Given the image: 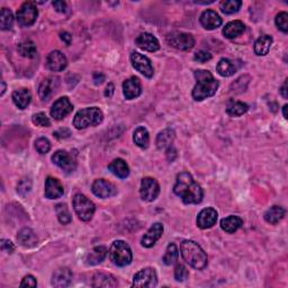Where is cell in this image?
<instances>
[{"label": "cell", "instance_id": "20", "mask_svg": "<svg viewBox=\"0 0 288 288\" xmlns=\"http://www.w3.org/2000/svg\"><path fill=\"white\" fill-rule=\"evenodd\" d=\"M123 94H124V97H125L127 100L135 99V98L141 96L142 87H141L140 80L137 79L136 77H131L130 79L124 81Z\"/></svg>", "mask_w": 288, "mask_h": 288}, {"label": "cell", "instance_id": "10", "mask_svg": "<svg viewBox=\"0 0 288 288\" xmlns=\"http://www.w3.org/2000/svg\"><path fill=\"white\" fill-rule=\"evenodd\" d=\"M141 198L145 201H153L158 198L160 194V186L154 178L145 177L141 182L140 189Z\"/></svg>", "mask_w": 288, "mask_h": 288}, {"label": "cell", "instance_id": "30", "mask_svg": "<svg viewBox=\"0 0 288 288\" xmlns=\"http://www.w3.org/2000/svg\"><path fill=\"white\" fill-rule=\"evenodd\" d=\"M107 256V248L104 246L95 247L86 257V264L88 266H95L104 261Z\"/></svg>", "mask_w": 288, "mask_h": 288}, {"label": "cell", "instance_id": "28", "mask_svg": "<svg viewBox=\"0 0 288 288\" xmlns=\"http://www.w3.org/2000/svg\"><path fill=\"white\" fill-rule=\"evenodd\" d=\"M176 137V133L173 128H166L162 132L159 133L157 137V148L159 150H167L173 145V142Z\"/></svg>", "mask_w": 288, "mask_h": 288}, {"label": "cell", "instance_id": "19", "mask_svg": "<svg viewBox=\"0 0 288 288\" xmlns=\"http://www.w3.org/2000/svg\"><path fill=\"white\" fill-rule=\"evenodd\" d=\"M163 233V225L161 223H154V224L150 227L147 233L143 235L141 239V244L144 248H152L159 239L161 238Z\"/></svg>", "mask_w": 288, "mask_h": 288}, {"label": "cell", "instance_id": "27", "mask_svg": "<svg viewBox=\"0 0 288 288\" xmlns=\"http://www.w3.org/2000/svg\"><path fill=\"white\" fill-rule=\"evenodd\" d=\"M32 100V95L29 93V90L26 88H21L18 90H15L12 93V101L14 104L18 107L19 109L27 108L29 102Z\"/></svg>", "mask_w": 288, "mask_h": 288}, {"label": "cell", "instance_id": "45", "mask_svg": "<svg viewBox=\"0 0 288 288\" xmlns=\"http://www.w3.org/2000/svg\"><path fill=\"white\" fill-rule=\"evenodd\" d=\"M31 189H32L31 179L24 178L18 183V186H17V192H18L20 196H25L31 192Z\"/></svg>", "mask_w": 288, "mask_h": 288}, {"label": "cell", "instance_id": "35", "mask_svg": "<svg viewBox=\"0 0 288 288\" xmlns=\"http://www.w3.org/2000/svg\"><path fill=\"white\" fill-rule=\"evenodd\" d=\"M249 109L247 104H244L242 101H236V100H230L226 105V113L233 117H238L246 114Z\"/></svg>", "mask_w": 288, "mask_h": 288}, {"label": "cell", "instance_id": "55", "mask_svg": "<svg viewBox=\"0 0 288 288\" xmlns=\"http://www.w3.org/2000/svg\"><path fill=\"white\" fill-rule=\"evenodd\" d=\"M281 94H282V96L286 99L287 98V80H285V83H284V85L282 86Z\"/></svg>", "mask_w": 288, "mask_h": 288}, {"label": "cell", "instance_id": "52", "mask_svg": "<svg viewBox=\"0 0 288 288\" xmlns=\"http://www.w3.org/2000/svg\"><path fill=\"white\" fill-rule=\"evenodd\" d=\"M93 78L95 81V85H101L105 81V76L102 75L101 72H95Z\"/></svg>", "mask_w": 288, "mask_h": 288}, {"label": "cell", "instance_id": "56", "mask_svg": "<svg viewBox=\"0 0 288 288\" xmlns=\"http://www.w3.org/2000/svg\"><path fill=\"white\" fill-rule=\"evenodd\" d=\"M287 107H288L287 105H285V106L283 107V115H284V118H286V119L288 118L287 117Z\"/></svg>", "mask_w": 288, "mask_h": 288}, {"label": "cell", "instance_id": "15", "mask_svg": "<svg viewBox=\"0 0 288 288\" xmlns=\"http://www.w3.org/2000/svg\"><path fill=\"white\" fill-rule=\"evenodd\" d=\"M217 216L218 214L216 209H214L213 207L201 209L198 216H197V225H198V227L201 230L210 229V227H213L216 224Z\"/></svg>", "mask_w": 288, "mask_h": 288}, {"label": "cell", "instance_id": "44", "mask_svg": "<svg viewBox=\"0 0 288 288\" xmlns=\"http://www.w3.org/2000/svg\"><path fill=\"white\" fill-rule=\"evenodd\" d=\"M33 123L35 124L36 126H41V127H49L51 125V122L47 116L44 113H37L34 114L32 117Z\"/></svg>", "mask_w": 288, "mask_h": 288}, {"label": "cell", "instance_id": "53", "mask_svg": "<svg viewBox=\"0 0 288 288\" xmlns=\"http://www.w3.org/2000/svg\"><path fill=\"white\" fill-rule=\"evenodd\" d=\"M60 37H61V40L66 43L67 45H70L71 42H72V35L70 33L68 32H61L60 33Z\"/></svg>", "mask_w": 288, "mask_h": 288}, {"label": "cell", "instance_id": "21", "mask_svg": "<svg viewBox=\"0 0 288 288\" xmlns=\"http://www.w3.org/2000/svg\"><path fill=\"white\" fill-rule=\"evenodd\" d=\"M45 197L49 199H58L64 194V189L61 183L57 178L47 177L45 180Z\"/></svg>", "mask_w": 288, "mask_h": 288}, {"label": "cell", "instance_id": "18", "mask_svg": "<svg viewBox=\"0 0 288 288\" xmlns=\"http://www.w3.org/2000/svg\"><path fill=\"white\" fill-rule=\"evenodd\" d=\"M199 21L201 26L205 29H207V31H213V29H216L222 25L221 16L212 9L205 10L203 14L200 15Z\"/></svg>", "mask_w": 288, "mask_h": 288}, {"label": "cell", "instance_id": "40", "mask_svg": "<svg viewBox=\"0 0 288 288\" xmlns=\"http://www.w3.org/2000/svg\"><path fill=\"white\" fill-rule=\"evenodd\" d=\"M242 6V1L240 0H224L221 2V10L226 15H232L238 12Z\"/></svg>", "mask_w": 288, "mask_h": 288}, {"label": "cell", "instance_id": "37", "mask_svg": "<svg viewBox=\"0 0 288 288\" xmlns=\"http://www.w3.org/2000/svg\"><path fill=\"white\" fill-rule=\"evenodd\" d=\"M17 50H18V53L24 58L33 59L35 58V55L37 53V49L35 43L32 41H25L21 42L17 46Z\"/></svg>", "mask_w": 288, "mask_h": 288}, {"label": "cell", "instance_id": "1", "mask_svg": "<svg viewBox=\"0 0 288 288\" xmlns=\"http://www.w3.org/2000/svg\"><path fill=\"white\" fill-rule=\"evenodd\" d=\"M174 192L183 199L185 204H199L204 197L203 189L197 184L192 176L184 171L177 176Z\"/></svg>", "mask_w": 288, "mask_h": 288}, {"label": "cell", "instance_id": "49", "mask_svg": "<svg viewBox=\"0 0 288 288\" xmlns=\"http://www.w3.org/2000/svg\"><path fill=\"white\" fill-rule=\"evenodd\" d=\"M0 246H1V250L7 252V253H12L15 251L14 243L9 241V240H5V239L1 240V243H0Z\"/></svg>", "mask_w": 288, "mask_h": 288}, {"label": "cell", "instance_id": "29", "mask_svg": "<svg viewBox=\"0 0 288 288\" xmlns=\"http://www.w3.org/2000/svg\"><path fill=\"white\" fill-rule=\"evenodd\" d=\"M244 29H246V25L241 20H233L225 25L223 29V35L226 38H235L241 35Z\"/></svg>", "mask_w": 288, "mask_h": 288}, {"label": "cell", "instance_id": "23", "mask_svg": "<svg viewBox=\"0 0 288 288\" xmlns=\"http://www.w3.org/2000/svg\"><path fill=\"white\" fill-rule=\"evenodd\" d=\"M58 80V78L50 77V78L42 81L40 88H38V95H40L42 100H49L51 96L55 93V89H57L59 86Z\"/></svg>", "mask_w": 288, "mask_h": 288}, {"label": "cell", "instance_id": "12", "mask_svg": "<svg viewBox=\"0 0 288 288\" xmlns=\"http://www.w3.org/2000/svg\"><path fill=\"white\" fill-rule=\"evenodd\" d=\"M52 161L54 165L61 168L67 174L74 173L77 168V161L75 157H72V154L67 151H63V150H59V151L53 154Z\"/></svg>", "mask_w": 288, "mask_h": 288}, {"label": "cell", "instance_id": "47", "mask_svg": "<svg viewBox=\"0 0 288 288\" xmlns=\"http://www.w3.org/2000/svg\"><path fill=\"white\" fill-rule=\"evenodd\" d=\"M210 59H212V54L206 52V51H198V52H196L194 55L195 61L200 62V63L207 62V61H209Z\"/></svg>", "mask_w": 288, "mask_h": 288}, {"label": "cell", "instance_id": "41", "mask_svg": "<svg viewBox=\"0 0 288 288\" xmlns=\"http://www.w3.org/2000/svg\"><path fill=\"white\" fill-rule=\"evenodd\" d=\"M178 255H179L178 249L177 247H176V244L170 243L169 246L167 247L166 253H165V256H163V262H165L167 266L174 265L178 259Z\"/></svg>", "mask_w": 288, "mask_h": 288}, {"label": "cell", "instance_id": "11", "mask_svg": "<svg viewBox=\"0 0 288 288\" xmlns=\"http://www.w3.org/2000/svg\"><path fill=\"white\" fill-rule=\"evenodd\" d=\"M130 59L132 66L135 70L139 71L144 77H147V78H152L154 75V69L149 58L139 52H132Z\"/></svg>", "mask_w": 288, "mask_h": 288}, {"label": "cell", "instance_id": "57", "mask_svg": "<svg viewBox=\"0 0 288 288\" xmlns=\"http://www.w3.org/2000/svg\"><path fill=\"white\" fill-rule=\"evenodd\" d=\"M1 96H3V94H5V92H6V85H5V81H1Z\"/></svg>", "mask_w": 288, "mask_h": 288}, {"label": "cell", "instance_id": "38", "mask_svg": "<svg viewBox=\"0 0 288 288\" xmlns=\"http://www.w3.org/2000/svg\"><path fill=\"white\" fill-rule=\"evenodd\" d=\"M55 212H57L58 220L60 223H61V224L66 225L72 221V216L70 212H69L67 204H63V203L58 204L57 206H55Z\"/></svg>", "mask_w": 288, "mask_h": 288}, {"label": "cell", "instance_id": "5", "mask_svg": "<svg viewBox=\"0 0 288 288\" xmlns=\"http://www.w3.org/2000/svg\"><path fill=\"white\" fill-rule=\"evenodd\" d=\"M109 259L118 267H125L132 262L133 255L128 244L122 240L115 241L109 249Z\"/></svg>", "mask_w": 288, "mask_h": 288}, {"label": "cell", "instance_id": "9", "mask_svg": "<svg viewBox=\"0 0 288 288\" xmlns=\"http://www.w3.org/2000/svg\"><path fill=\"white\" fill-rule=\"evenodd\" d=\"M158 285L157 273L153 268H144L134 275L133 278V287L152 288Z\"/></svg>", "mask_w": 288, "mask_h": 288}, {"label": "cell", "instance_id": "4", "mask_svg": "<svg viewBox=\"0 0 288 288\" xmlns=\"http://www.w3.org/2000/svg\"><path fill=\"white\" fill-rule=\"evenodd\" d=\"M104 119V114L98 107H88L79 110L74 118V126L77 130H84L89 126H97Z\"/></svg>", "mask_w": 288, "mask_h": 288}, {"label": "cell", "instance_id": "17", "mask_svg": "<svg viewBox=\"0 0 288 288\" xmlns=\"http://www.w3.org/2000/svg\"><path fill=\"white\" fill-rule=\"evenodd\" d=\"M135 43L140 49L148 51V52H157V51L160 49V43H159L158 38L150 33L140 34V35L136 37Z\"/></svg>", "mask_w": 288, "mask_h": 288}, {"label": "cell", "instance_id": "48", "mask_svg": "<svg viewBox=\"0 0 288 288\" xmlns=\"http://www.w3.org/2000/svg\"><path fill=\"white\" fill-rule=\"evenodd\" d=\"M37 282L36 279L32 275H27L23 278V282L20 283V287H36Z\"/></svg>", "mask_w": 288, "mask_h": 288}, {"label": "cell", "instance_id": "24", "mask_svg": "<svg viewBox=\"0 0 288 288\" xmlns=\"http://www.w3.org/2000/svg\"><path fill=\"white\" fill-rule=\"evenodd\" d=\"M17 241L24 248H34L37 246L38 239L35 232L28 229V227H25V229H21L18 232V234H17Z\"/></svg>", "mask_w": 288, "mask_h": 288}, {"label": "cell", "instance_id": "42", "mask_svg": "<svg viewBox=\"0 0 288 288\" xmlns=\"http://www.w3.org/2000/svg\"><path fill=\"white\" fill-rule=\"evenodd\" d=\"M276 25L278 29H281L282 32L287 33L288 32V14L286 11H282L276 16Z\"/></svg>", "mask_w": 288, "mask_h": 288}, {"label": "cell", "instance_id": "31", "mask_svg": "<svg viewBox=\"0 0 288 288\" xmlns=\"http://www.w3.org/2000/svg\"><path fill=\"white\" fill-rule=\"evenodd\" d=\"M243 221L241 217L235 216V215H230L221 221V229L225 231L226 233H234L242 226Z\"/></svg>", "mask_w": 288, "mask_h": 288}, {"label": "cell", "instance_id": "8", "mask_svg": "<svg viewBox=\"0 0 288 288\" xmlns=\"http://www.w3.org/2000/svg\"><path fill=\"white\" fill-rule=\"evenodd\" d=\"M167 42L170 46L177 50H191L195 45V38L192 35L183 32H173L167 35Z\"/></svg>", "mask_w": 288, "mask_h": 288}, {"label": "cell", "instance_id": "43", "mask_svg": "<svg viewBox=\"0 0 288 288\" xmlns=\"http://www.w3.org/2000/svg\"><path fill=\"white\" fill-rule=\"evenodd\" d=\"M35 149L38 153L45 154L51 150V143L46 137H40L35 141Z\"/></svg>", "mask_w": 288, "mask_h": 288}, {"label": "cell", "instance_id": "54", "mask_svg": "<svg viewBox=\"0 0 288 288\" xmlns=\"http://www.w3.org/2000/svg\"><path fill=\"white\" fill-rule=\"evenodd\" d=\"M114 90H115L114 85L113 84H108V86H107L106 90H105V96L106 97H111L114 95Z\"/></svg>", "mask_w": 288, "mask_h": 288}, {"label": "cell", "instance_id": "2", "mask_svg": "<svg viewBox=\"0 0 288 288\" xmlns=\"http://www.w3.org/2000/svg\"><path fill=\"white\" fill-rule=\"evenodd\" d=\"M194 76L197 84L192 89V95L196 101H201L216 94L218 81L214 78L208 70H196Z\"/></svg>", "mask_w": 288, "mask_h": 288}, {"label": "cell", "instance_id": "13", "mask_svg": "<svg viewBox=\"0 0 288 288\" xmlns=\"http://www.w3.org/2000/svg\"><path fill=\"white\" fill-rule=\"evenodd\" d=\"M92 191L99 198H109V197H113L117 194V189L114 185L105 179L95 180L92 186Z\"/></svg>", "mask_w": 288, "mask_h": 288}, {"label": "cell", "instance_id": "32", "mask_svg": "<svg viewBox=\"0 0 288 288\" xmlns=\"http://www.w3.org/2000/svg\"><path fill=\"white\" fill-rule=\"evenodd\" d=\"M273 37L270 35H262L258 38L255 43V53L259 57H265L270 51V47L273 45Z\"/></svg>", "mask_w": 288, "mask_h": 288}, {"label": "cell", "instance_id": "34", "mask_svg": "<svg viewBox=\"0 0 288 288\" xmlns=\"http://www.w3.org/2000/svg\"><path fill=\"white\" fill-rule=\"evenodd\" d=\"M133 141L139 148L147 149L150 143V136L147 128L143 126L137 127L134 131V134H133Z\"/></svg>", "mask_w": 288, "mask_h": 288}, {"label": "cell", "instance_id": "33", "mask_svg": "<svg viewBox=\"0 0 288 288\" xmlns=\"http://www.w3.org/2000/svg\"><path fill=\"white\" fill-rule=\"evenodd\" d=\"M284 216H285V209L281 207V206H273L264 215L266 222L272 225L278 224L283 220Z\"/></svg>", "mask_w": 288, "mask_h": 288}, {"label": "cell", "instance_id": "16", "mask_svg": "<svg viewBox=\"0 0 288 288\" xmlns=\"http://www.w3.org/2000/svg\"><path fill=\"white\" fill-rule=\"evenodd\" d=\"M68 66V60L66 55L60 51H52L46 58V68L51 71L59 72L63 71Z\"/></svg>", "mask_w": 288, "mask_h": 288}, {"label": "cell", "instance_id": "39", "mask_svg": "<svg viewBox=\"0 0 288 288\" xmlns=\"http://www.w3.org/2000/svg\"><path fill=\"white\" fill-rule=\"evenodd\" d=\"M12 24H14V16L11 10L8 8H2L0 15V28L2 31H8L12 27Z\"/></svg>", "mask_w": 288, "mask_h": 288}, {"label": "cell", "instance_id": "6", "mask_svg": "<svg viewBox=\"0 0 288 288\" xmlns=\"http://www.w3.org/2000/svg\"><path fill=\"white\" fill-rule=\"evenodd\" d=\"M72 204H74L76 214L78 215L81 221L88 222L92 220L95 210H96V206H95L92 200L83 194H76L74 200H72Z\"/></svg>", "mask_w": 288, "mask_h": 288}, {"label": "cell", "instance_id": "36", "mask_svg": "<svg viewBox=\"0 0 288 288\" xmlns=\"http://www.w3.org/2000/svg\"><path fill=\"white\" fill-rule=\"evenodd\" d=\"M216 71L222 77H231L236 72V67L229 59H221L216 66Z\"/></svg>", "mask_w": 288, "mask_h": 288}, {"label": "cell", "instance_id": "25", "mask_svg": "<svg viewBox=\"0 0 288 288\" xmlns=\"http://www.w3.org/2000/svg\"><path fill=\"white\" fill-rule=\"evenodd\" d=\"M93 287H106V288H113L118 285L116 278L110 274L105 273H97L95 274L93 277Z\"/></svg>", "mask_w": 288, "mask_h": 288}, {"label": "cell", "instance_id": "26", "mask_svg": "<svg viewBox=\"0 0 288 288\" xmlns=\"http://www.w3.org/2000/svg\"><path fill=\"white\" fill-rule=\"evenodd\" d=\"M108 170L111 174H114L116 177L125 179L130 176V168H128L127 163L123 160V159H115L108 165Z\"/></svg>", "mask_w": 288, "mask_h": 288}, {"label": "cell", "instance_id": "51", "mask_svg": "<svg viewBox=\"0 0 288 288\" xmlns=\"http://www.w3.org/2000/svg\"><path fill=\"white\" fill-rule=\"evenodd\" d=\"M53 7H54V9L57 10L58 12H64L67 9V3L64 2V1H54L53 2Z\"/></svg>", "mask_w": 288, "mask_h": 288}, {"label": "cell", "instance_id": "14", "mask_svg": "<svg viewBox=\"0 0 288 288\" xmlns=\"http://www.w3.org/2000/svg\"><path fill=\"white\" fill-rule=\"evenodd\" d=\"M74 109L71 101L69 100L68 97H61L54 102L52 108H51V116L57 121L63 119L66 116L71 113Z\"/></svg>", "mask_w": 288, "mask_h": 288}, {"label": "cell", "instance_id": "46", "mask_svg": "<svg viewBox=\"0 0 288 288\" xmlns=\"http://www.w3.org/2000/svg\"><path fill=\"white\" fill-rule=\"evenodd\" d=\"M189 276L188 269L184 265H177L175 269V279L177 282H185Z\"/></svg>", "mask_w": 288, "mask_h": 288}, {"label": "cell", "instance_id": "7", "mask_svg": "<svg viewBox=\"0 0 288 288\" xmlns=\"http://www.w3.org/2000/svg\"><path fill=\"white\" fill-rule=\"evenodd\" d=\"M37 16L38 10L35 2L26 1L20 6L18 11H17V21H18L20 26L28 27L35 23Z\"/></svg>", "mask_w": 288, "mask_h": 288}, {"label": "cell", "instance_id": "3", "mask_svg": "<svg viewBox=\"0 0 288 288\" xmlns=\"http://www.w3.org/2000/svg\"><path fill=\"white\" fill-rule=\"evenodd\" d=\"M180 252H182L184 260L192 268L203 270L207 266V255L198 243L192 241V240H185L182 242Z\"/></svg>", "mask_w": 288, "mask_h": 288}, {"label": "cell", "instance_id": "50", "mask_svg": "<svg viewBox=\"0 0 288 288\" xmlns=\"http://www.w3.org/2000/svg\"><path fill=\"white\" fill-rule=\"evenodd\" d=\"M53 134L57 139H67V137L71 135V132L70 130H68V128H60V130L55 131Z\"/></svg>", "mask_w": 288, "mask_h": 288}, {"label": "cell", "instance_id": "22", "mask_svg": "<svg viewBox=\"0 0 288 288\" xmlns=\"http://www.w3.org/2000/svg\"><path fill=\"white\" fill-rule=\"evenodd\" d=\"M72 282V273L69 268H59L55 270L52 276V285L58 288H64L70 285Z\"/></svg>", "mask_w": 288, "mask_h": 288}]
</instances>
